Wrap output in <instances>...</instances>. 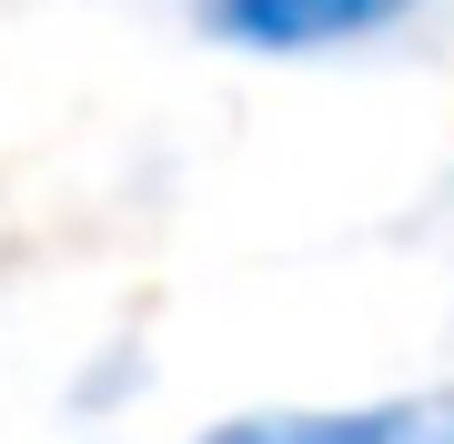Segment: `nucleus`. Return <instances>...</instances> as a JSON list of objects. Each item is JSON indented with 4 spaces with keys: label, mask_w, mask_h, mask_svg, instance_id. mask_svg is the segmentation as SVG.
Here are the masks:
<instances>
[{
    "label": "nucleus",
    "mask_w": 454,
    "mask_h": 444,
    "mask_svg": "<svg viewBox=\"0 0 454 444\" xmlns=\"http://www.w3.org/2000/svg\"><path fill=\"white\" fill-rule=\"evenodd\" d=\"M192 444H454V384L373 394V404H273V414H232Z\"/></svg>",
    "instance_id": "f03ea898"
},
{
    "label": "nucleus",
    "mask_w": 454,
    "mask_h": 444,
    "mask_svg": "<svg viewBox=\"0 0 454 444\" xmlns=\"http://www.w3.org/2000/svg\"><path fill=\"white\" fill-rule=\"evenodd\" d=\"M424 0H192V31L253 61H313V51H354L404 31Z\"/></svg>",
    "instance_id": "f257e3e1"
}]
</instances>
